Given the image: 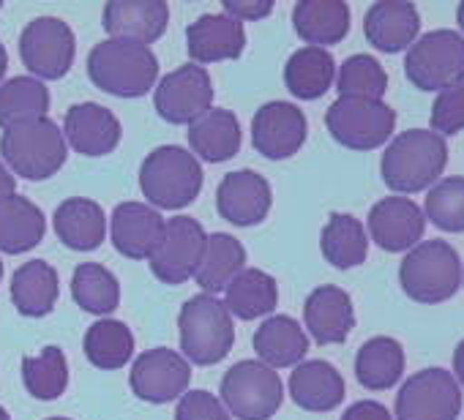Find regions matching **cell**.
I'll return each instance as SVG.
<instances>
[{
  "label": "cell",
  "mask_w": 464,
  "mask_h": 420,
  "mask_svg": "<svg viewBox=\"0 0 464 420\" xmlns=\"http://www.w3.org/2000/svg\"><path fill=\"white\" fill-rule=\"evenodd\" d=\"M159 58L150 47L104 39L88 55V80L118 99H142L156 88Z\"/></svg>",
  "instance_id": "cell-1"
},
{
  "label": "cell",
  "mask_w": 464,
  "mask_h": 420,
  "mask_svg": "<svg viewBox=\"0 0 464 420\" xmlns=\"http://www.w3.org/2000/svg\"><path fill=\"white\" fill-rule=\"evenodd\" d=\"M448 164V145L429 129L401 131L382 153V183L396 194H418L431 188Z\"/></svg>",
  "instance_id": "cell-2"
},
{
  "label": "cell",
  "mask_w": 464,
  "mask_h": 420,
  "mask_svg": "<svg viewBox=\"0 0 464 420\" xmlns=\"http://www.w3.org/2000/svg\"><path fill=\"white\" fill-rule=\"evenodd\" d=\"M205 183L202 164L180 145H159L140 164V188L156 210L188 207Z\"/></svg>",
  "instance_id": "cell-3"
},
{
  "label": "cell",
  "mask_w": 464,
  "mask_h": 420,
  "mask_svg": "<svg viewBox=\"0 0 464 420\" xmlns=\"http://www.w3.org/2000/svg\"><path fill=\"white\" fill-rule=\"evenodd\" d=\"M69 158V145L61 126L50 118H36L4 129L0 134V161L12 175L25 180H47L61 172Z\"/></svg>",
  "instance_id": "cell-4"
},
{
  "label": "cell",
  "mask_w": 464,
  "mask_h": 420,
  "mask_svg": "<svg viewBox=\"0 0 464 420\" xmlns=\"http://www.w3.org/2000/svg\"><path fill=\"white\" fill-rule=\"evenodd\" d=\"M180 330V355L197 366H216L221 363L232 344H236V325L216 295H191L178 314Z\"/></svg>",
  "instance_id": "cell-5"
},
{
  "label": "cell",
  "mask_w": 464,
  "mask_h": 420,
  "mask_svg": "<svg viewBox=\"0 0 464 420\" xmlns=\"http://www.w3.org/2000/svg\"><path fill=\"white\" fill-rule=\"evenodd\" d=\"M399 284L415 303H442L459 292L461 260L445 241H420L399 265Z\"/></svg>",
  "instance_id": "cell-6"
},
{
  "label": "cell",
  "mask_w": 464,
  "mask_h": 420,
  "mask_svg": "<svg viewBox=\"0 0 464 420\" xmlns=\"http://www.w3.org/2000/svg\"><path fill=\"white\" fill-rule=\"evenodd\" d=\"M218 401L238 420H271L285 401L282 377L260 360H238L221 377Z\"/></svg>",
  "instance_id": "cell-7"
},
{
  "label": "cell",
  "mask_w": 464,
  "mask_h": 420,
  "mask_svg": "<svg viewBox=\"0 0 464 420\" xmlns=\"http://www.w3.org/2000/svg\"><path fill=\"white\" fill-rule=\"evenodd\" d=\"M404 77L418 91H445L464 82V36L456 31H431L407 50Z\"/></svg>",
  "instance_id": "cell-8"
},
{
  "label": "cell",
  "mask_w": 464,
  "mask_h": 420,
  "mask_svg": "<svg viewBox=\"0 0 464 420\" xmlns=\"http://www.w3.org/2000/svg\"><path fill=\"white\" fill-rule=\"evenodd\" d=\"M325 129L342 148L374 150L391 139L396 112L385 101L339 96L325 112Z\"/></svg>",
  "instance_id": "cell-9"
},
{
  "label": "cell",
  "mask_w": 464,
  "mask_h": 420,
  "mask_svg": "<svg viewBox=\"0 0 464 420\" xmlns=\"http://www.w3.org/2000/svg\"><path fill=\"white\" fill-rule=\"evenodd\" d=\"M77 55V36L61 17H36L20 36V58L36 80H63Z\"/></svg>",
  "instance_id": "cell-10"
},
{
  "label": "cell",
  "mask_w": 464,
  "mask_h": 420,
  "mask_svg": "<svg viewBox=\"0 0 464 420\" xmlns=\"http://www.w3.org/2000/svg\"><path fill=\"white\" fill-rule=\"evenodd\" d=\"M208 233L191 216H175L164 222V235L153 254L148 257L150 273L169 287H180L194 279L202 254H205Z\"/></svg>",
  "instance_id": "cell-11"
},
{
  "label": "cell",
  "mask_w": 464,
  "mask_h": 420,
  "mask_svg": "<svg viewBox=\"0 0 464 420\" xmlns=\"http://www.w3.org/2000/svg\"><path fill=\"white\" fill-rule=\"evenodd\" d=\"M461 412V387L445 368H423L399 387L396 420H456Z\"/></svg>",
  "instance_id": "cell-12"
},
{
  "label": "cell",
  "mask_w": 464,
  "mask_h": 420,
  "mask_svg": "<svg viewBox=\"0 0 464 420\" xmlns=\"http://www.w3.org/2000/svg\"><path fill=\"white\" fill-rule=\"evenodd\" d=\"M213 107V82L202 66L186 63L164 74L153 91V110L172 126H191Z\"/></svg>",
  "instance_id": "cell-13"
},
{
  "label": "cell",
  "mask_w": 464,
  "mask_h": 420,
  "mask_svg": "<svg viewBox=\"0 0 464 420\" xmlns=\"http://www.w3.org/2000/svg\"><path fill=\"white\" fill-rule=\"evenodd\" d=\"M191 382V366L188 360L169 349V347H153L134 358V366L129 371L131 393L148 404H169L178 401Z\"/></svg>",
  "instance_id": "cell-14"
},
{
  "label": "cell",
  "mask_w": 464,
  "mask_h": 420,
  "mask_svg": "<svg viewBox=\"0 0 464 420\" xmlns=\"http://www.w3.org/2000/svg\"><path fill=\"white\" fill-rule=\"evenodd\" d=\"M306 137V115L290 101H268L252 118V145L268 161L293 158L304 148Z\"/></svg>",
  "instance_id": "cell-15"
},
{
  "label": "cell",
  "mask_w": 464,
  "mask_h": 420,
  "mask_svg": "<svg viewBox=\"0 0 464 420\" xmlns=\"http://www.w3.org/2000/svg\"><path fill=\"white\" fill-rule=\"evenodd\" d=\"M274 191L266 175L255 169L227 172L216 188L218 216L236 227H257L268 219Z\"/></svg>",
  "instance_id": "cell-16"
},
{
  "label": "cell",
  "mask_w": 464,
  "mask_h": 420,
  "mask_svg": "<svg viewBox=\"0 0 464 420\" xmlns=\"http://www.w3.org/2000/svg\"><path fill=\"white\" fill-rule=\"evenodd\" d=\"M369 238L391 254L410 252L423 241L426 216L410 196H385L369 210Z\"/></svg>",
  "instance_id": "cell-17"
},
{
  "label": "cell",
  "mask_w": 464,
  "mask_h": 420,
  "mask_svg": "<svg viewBox=\"0 0 464 420\" xmlns=\"http://www.w3.org/2000/svg\"><path fill=\"white\" fill-rule=\"evenodd\" d=\"M107 235L126 260H148L164 235V216L148 202H121L107 219Z\"/></svg>",
  "instance_id": "cell-18"
},
{
  "label": "cell",
  "mask_w": 464,
  "mask_h": 420,
  "mask_svg": "<svg viewBox=\"0 0 464 420\" xmlns=\"http://www.w3.org/2000/svg\"><path fill=\"white\" fill-rule=\"evenodd\" d=\"M61 131H63L69 148H74L77 153L91 156V158L112 153L123 137V126H121L118 115L96 101L72 104L63 118Z\"/></svg>",
  "instance_id": "cell-19"
},
{
  "label": "cell",
  "mask_w": 464,
  "mask_h": 420,
  "mask_svg": "<svg viewBox=\"0 0 464 420\" xmlns=\"http://www.w3.org/2000/svg\"><path fill=\"white\" fill-rule=\"evenodd\" d=\"M169 23L164 0H110L102 12V28L110 39L150 47L159 42Z\"/></svg>",
  "instance_id": "cell-20"
},
{
  "label": "cell",
  "mask_w": 464,
  "mask_h": 420,
  "mask_svg": "<svg viewBox=\"0 0 464 420\" xmlns=\"http://www.w3.org/2000/svg\"><path fill=\"white\" fill-rule=\"evenodd\" d=\"M246 50L244 23L221 14H202L186 28V52L194 66L238 61Z\"/></svg>",
  "instance_id": "cell-21"
},
{
  "label": "cell",
  "mask_w": 464,
  "mask_h": 420,
  "mask_svg": "<svg viewBox=\"0 0 464 420\" xmlns=\"http://www.w3.org/2000/svg\"><path fill=\"white\" fill-rule=\"evenodd\" d=\"M304 325L306 336L317 344H344L350 330L355 328V309L353 298L334 284H323L309 292L304 303Z\"/></svg>",
  "instance_id": "cell-22"
},
{
  "label": "cell",
  "mask_w": 464,
  "mask_h": 420,
  "mask_svg": "<svg viewBox=\"0 0 464 420\" xmlns=\"http://www.w3.org/2000/svg\"><path fill=\"white\" fill-rule=\"evenodd\" d=\"M418 31H420L418 9L407 4V0H380V4L369 6L363 17L366 42L385 55L410 50L418 39Z\"/></svg>",
  "instance_id": "cell-23"
},
{
  "label": "cell",
  "mask_w": 464,
  "mask_h": 420,
  "mask_svg": "<svg viewBox=\"0 0 464 420\" xmlns=\"http://www.w3.org/2000/svg\"><path fill=\"white\" fill-rule=\"evenodd\" d=\"M53 227L58 241L72 252H96L107 241V214L88 196L63 199L53 214Z\"/></svg>",
  "instance_id": "cell-24"
},
{
  "label": "cell",
  "mask_w": 464,
  "mask_h": 420,
  "mask_svg": "<svg viewBox=\"0 0 464 420\" xmlns=\"http://www.w3.org/2000/svg\"><path fill=\"white\" fill-rule=\"evenodd\" d=\"M186 137H188V148L194 158L208 161V164H221V161L236 158L244 142L238 115L224 107H210L199 120L188 126Z\"/></svg>",
  "instance_id": "cell-25"
},
{
  "label": "cell",
  "mask_w": 464,
  "mask_h": 420,
  "mask_svg": "<svg viewBox=\"0 0 464 420\" xmlns=\"http://www.w3.org/2000/svg\"><path fill=\"white\" fill-rule=\"evenodd\" d=\"M290 398L306 412H331L344 401V377L328 360H304L290 374Z\"/></svg>",
  "instance_id": "cell-26"
},
{
  "label": "cell",
  "mask_w": 464,
  "mask_h": 420,
  "mask_svg": "<svg viewBox=\"0 0 464 420\" xmlns=\"http://www.w3.org/2000/svg\"><path fill=\"white\" fill-rule=\"evenodd\" d=\"M293 28L309 47H334L350 33V6L344 0H298Z\"/></svg>",
  "instance_id": "cell-27"
},
{
  "label": "cell",
  "mask_w": 464,
  "mask_h": 420,
  "mask_svg": "<svg viewBox=\"0 0 464 420\" xmlns=\"http://www.w3.org/2000/svg\"><path fill=\"white\" fill-rule=\"evenodd\" d=\"M47 216L42 207L23 194H9L0 199V252L4 254H25L44 241Z\"/></svg>",
  "instance_id": "cell-28"
},
{
  "label": "cell",
  "mask_w": 464,
  "mask_h": 420,
  "mask_svg": "<svg viewBox=\"0 0 464 420\" xmlns=\"http://www.w3.org/2000/svg\"><path fill=\"white\" fill-rule=\"evenodd\" d=\"M252 347L257 352V360L276 371V368L298 366L306 358L309 336L298 325V320L287 314H274V317H266L263 325L255 330Z\"/></svg>",
  "instance_id": "cell-29"
},
{
  "label": "cell",
  "mask_w": 464,
  "mask_h": 420,
  "mask_svg": "<svg viewBox=\"0 0 464 420\" xmlns=\"http://www.w3.org/2000/svg\"><path fill=\"white\" fill-rule=\"evenodd\" d=\"M61 295L58 271L47 260H31L20 265L12 276V303L23 317H47Z\"/></svg>",
  "instance_id": "cell-30"
},
{
  "label": "cell",
  "mask_w": 464,
  "mask_h": 420,
  "mask_svg": "<svg viewBox=\"0 0 464 420\" xmlns=\"http://www.w3.org/2000/svg\"><path fill=\"white\" fill-rule=\"evenodd\" d=\"M224 306L229 317L244 322L271 317L279 306V284L260 268H244L224 290Z\"/></svg>",
  "instance_id": "cell-31"
},
{
  "label": "cell",
  "mask_w": 464,
  "mask_h": 420,
  "mask_svg": "<svg viewBox=\"0 0 464 420\" xmlns=\"http://www.w3.org/2000/svg\"><path fill=\"white\" fill-rule=\"evenodd\" d=\"M246 268V249L229 233H213L205 241L202 262L194 273V282L205 295H216L227 290V284Z\"/></svg>",
  "instance_id": "cell-32"
},
{
  "label": "cell",
  "mask_w": 464,
  "mask_h": 420,
  "mask_svg": "<svg viewBox=\"0 0 464 420\" xmlns=\"http://www.w3.org/2000/svg\"><path fill=\"white\" fill-rule=\"evenodd\" d=\"M336 82V61L328 50L301 47L287 58L285 85L301 101H314L331 91Z\"/></svg>",
  "instance_id": "cell-33"
},
{
  "label": "cell",
  "mask_w": 464,
  "mask_h": 420,
  "mask_svg": "<svg viewBox=\"0 0 464 420\" xmlns=\"http://www.w3.org/2000/svg\"><path fill=\"white\" fill-rule=\"evenodd\" d=\"M404 374V349L391 336H374L355 355V379L366 390H388Z\"/></svg>",
  "instance_id": "cell-34"
},
{
  "label": "cell",
  "mask_w": 464,
  "mask_h": 420,
  "mask_svg": "<svg viewBox=\"0 0 464 420\" xmlns=\"http://www.w3.org/2000/svg\"><path fill=\"white\" fill-rule=\"evenodd\" d=\"M320 252L325 262L339 271L363 265L369 254V238L363 224L350 214H331L320 235Z\"/></svg>",
  "instance_id": "cell-35"
},
{
  "label": "cell",
  "mask_w": 464,
  "mask_h": 420,
  "mask_svg": "<svg viewBox=\"0 0 464 420\" xmlns=\"http://www.w3.org/2000/svg\"><path fill=\"white\" fill-rule=\"evenodd\" d=\"M82 352L91 366L102 371H118L134 358V333L126 322L104 317L85 330Z\"/></svg>",
  "instance_id": "cell-36"
},
{
  "label": "cell",
  "mask_w": 464,
  "mask_h": 420,
  "mask_svg": "<svg viewBox=\"0 0 464 420\" xmlns=\"http://www.w3.org/2000/svg\"><path fill=\"white\" fill-rule=\"evenodd\" d=\"M50 101V88L36 77H12L0 82V129L47 118Z\"/></svg>",
  "instance_id": "cell-37"
},
{
  "label": "cell",
  "mask_w": 464,
  "mask_h": 420,
  "mask_svg": "<svg viewBox=\"0 0 464 420\" xmlns=\"http://www.w3.org/2000/svg\"><path fill=\"white\" fill-rule=\"evenodd\" d=\"M72 298L82 311L104 320L121 303V284L112 276V271H107L104 265L80 262L72 276Z\"/></svg>",
  "instance_id": "cell-38"
},
{
  "label": "cell",
  "mask_w": 464,
  "mask_h": 420,
  "mask_svg": "<svg viewBox=\"0 0 464 420\" xmlns=\"http://www.w3.org/2000/svg\"><path fill=\"white\" fill-rule=\"evenodd\" d=\"M23 385L39 401H55L69 387V363L61 347L50 344L36 358L23 360Z\"/></svg>",
  "instance_id": "cell-39"
},
{
  "label": "cell",
  "mask_w": 464,
  "mask_h": 420,
  "mask_svg": "<svg viewBox=\"0 0 464 420\" xmlns=\"http://www.w3.org/2000/svg\"><path fill=\"white\" fill-rule=\"evenodd\" d=\"M336 91H339V96H350V99L382 101V96L388 91V74H385V69L380 66L377 58L353 55L339 66Z\"/></svg>",
  "instance_id": "cell-40"
},
{
  "label": "cell",
  "mask_w": 464,
  "mask_h": 420,
  "mask_svg": "<svg viewBox=\"0 0 464 420\" xmlns=\"http://www.w3.org/2000/svg\"><path fill=\"white\" fill-rule=\"evenodd\" d=\"M423 216L442 233H464V177L437 180L426 194Z\"/></svg>",
  "instance_id": "cell-41"
},
{
  "label": "cell",
  "mask_w": 464,
  "mask_h": 420,
  "mask_svg": "<svg viewBox=\"0 0 464 420\" xmlns=\"http://www.w3.org/2000/svg\"><path fill=\"white\" fill-rule=\"evenodd\" d=\"M464 129V82L440 91L431 104V131L440 137H453Z\"/></svg>",
  "instance_id": "cell-42"
},
{
  "label": "cell",
  "mask_w": 464,
  "mask_h": 420,
  "mask_svg": "<svg viewBox=\"0 0 464 420\" xmlns=\"http://www.w3.org/2000/svg\"><path fill=\"white\" fill-rule=\"evenodd\" d=\"M175 420H232L218 396L208 390H186L178 398Z\"/></svg>",
  "instance_id": "cell-43"
},
{
  "label": "cell",
  "mask_w": 464,
  "mask_h": 420,
  "mask_svg": "<svg viewBox=\"0 0 464 420\" xmlns=\"http://www.w3.org/2000/svg\"><path fill=\"white\" fill-rule=\"evenodd\" d=\"M221 12L238 23H257L274 12V0H224Z\"/></svg>",
  "instance_id": "cell-44"
},
{
  "label": "cell",
  "mask_w": 464,
  "mask_h": 420,
  "mask_svg": "<svg viewBox=\"0 0 464 420\" xmlns=\"http://www.w3.org/2000/svg\"><path fill=\"white\" fill-rule=\"evenodd\" d=\"M342 420H393L391 412L380 401H355L344 409Z\"/></svg>",
  "instance_id": "cell-45"
},
{
  "label": "cell",
  "mask_w": 464,
  "mask_h": 420,
  "mask_svg": "<svg viewBox=\"0 0 464 420\" xmlns=\"http://www.w3.org/2000/svg\"><path fill=\"white\" fill-rule=\"evenodd\" d=\"M14 188H17V177L12 175V169L4 161H0V199L14 194Z\"/></svg>",
  "instance_id": "cell-46"
},
{
  "label": "cell",
  "mask_w": 464,
  "mask_h": 420,
  "mask_svg": "<svg viewBox=\"0 0 464 420\" xmlns=\"http://www.w3.org/2000/svg\"><path fill=\"white\" fill-rule=\"evenodd\" d=\"M453 374H456V382L464 385V339L459 341V347L453 352Z\"/></svg>",
  "instance_id": "cell-47"
},
{
  "label": "cell",
  "mask_w": 464,
  "mask_h": 420,
  "mask_svg": "<svg viewBox=\"0 0 464 420\" xmlns=\"http://www.w3.org/2000/svg\"><path fill=\"white\" fill-rule=\"evenodd\" d=\"M6 69H9V52L4 44H0V82H4V77H6Z\"/></svg>",
  "instance_id": "cell-48"
},
{
  "label": "cell",
  "mask_w": 464,
  "mask_h": 420,
  "mask_svg": "<svg viewBox=\"0 0 464 420\" xmlns=\"http://www.w3.org/2000/svg\"><path fill=\"white\" fill-rule=\"evenodd\" d=\"M456 23H459L461 33H464V0H461V4H459V9H456Z\"/></svg>",
  "instance_id": "cell-49"
},
{
  "label": "cell",
  "mask_w": 464,
  "mask_h": 420,
  "mask_svg": "<svg viewBox=\"0 0 464 420\" xmlns=\"http://www.w3.org/2000/svg\"><path fill=\"white\" fill-rule=\"evenodd\" d=\"M0 420H12V415H9V412H6L4 406H0Z\"/></svg>",
  "instance_id": "cell-50"
},
{
  "label": "cell",
  "mask_w": 464,
  "mask_h": 420,
  "mask_svg": "<svg viewBox=\"0 0 464 420\" xmlns=\"http://www.w3.org/2000/svg\"><path fill=\"white\" fill-rule=\"evenodd\" d=\"M0 282H4V260H0Z\"/></svg>",
  "instance_id": "cell-51"
},
{
  "label": "cell",
  "mask_w": 464,
  "mask_h": 420,
  "mask_svg": "<svg viewBox=\"0 0 464 420\" xmlns=\"http://www.w3.org/2000/svg\"><path fill=\"white\" fill-rule=\"evenodd\" d=\"M47 420H69V417H47Z\"/></svg>",
  "instance_id": "cell-52"
},
{
  "label": "cell",
  "mask_w": 464,
  "mask_h": 420,
  "mask_svg": "<svg viewBox=\"0 0 464 420\" xmlns=\"http://www.w3.org/2000/svg\"><path fill=\"white\" fill-rule=\"evenodd\" d=\"M0 9H4V0H0Z\"/></svg>",
  "instance_id": "cell-53"
}]
</instances>
